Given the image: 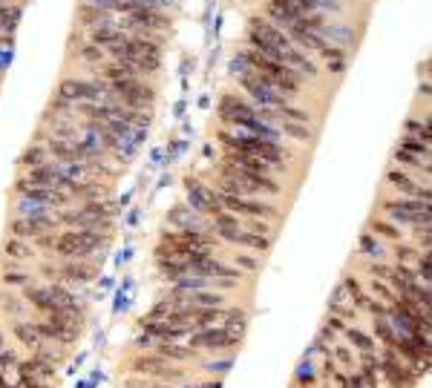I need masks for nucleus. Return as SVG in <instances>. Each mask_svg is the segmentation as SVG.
Here are the masks:
<instances>
[{
    "instance_id": "6ab92c4d",
    "label": "nucleus",
    "mask_w": 432,
    "mask_h": 388,
    "mask_svg": "<svg viewBox=\"0 0 432 388\" xmlns=\"http://www.w3.org/2000/svg\"><path fill=\"white\" fill-rule=\"evenodd\" d=\"M124 38H127V32H121L118 26H93V29H87V41L93 46L104 49V52H110L113 46H118Z\"/></svg>"
},
{
    "instance_id": "1a4fd4ad",
    "label": "nucleus",
    "mask_w": 432,
    "mask_h": 388,
    "mask_svg": "<svg viewBox=\"0 0 432 388\" xmlns=\"http://www.w3.org/2000/svg\"><path fill=\"white\" fill-rule=\"evenodd\" d=\"M98 279V262L96 259H63L58 265V282L66 288H84Z\"/></svg>"
},
{
    "instance_id": "de8ad7c7",
    "label": "nucleus",
    "mask_w": 432,
    "mask_h": 388,
    "mask_svg": "<svg viewBox=\"0 0 432 388\" xmlns=\"http://www.w3.org/2000/svg\"><path fill=\"white\" fill-rule=\"evenodd\" d=\"M366 273L372 276V279H384V282H389V276H392V265H386V262H369L366 265Z\"/></svg>"
},
{
    "instance_id": "72a5a7b5",
    "label": "nucleus",
    "mask_w": 432,
    "mask_h": 388,
    "mask_svg": "<svg viewBox=\"0 0 432 388\" xmlns=\"http://www.w3.org/2000/svg\"><path fill=\"white\" fill-rule=\"evenodd\" d=\"M317 368H314V362H312V357H306L300 365H297V371H294V385L297 388H317Z\"/></svg>"
},
{
    "instance_id": "bf43d9fd",
    "label": "nucleus",
    "mask_w": 432,
    "mask_h": 388,
    "mask_svg": "<svg viewBox=\"0 0 432 388\" xmlns=\"http://www.w3.org/2000/svg\"><path fill=\"white\" fill-rule=\"evenodd\" d=\"M0 348H6V331L0 328Z\"/></svg>"
},
{
    "instance_id": "f257e3e1",
    "label": "nucleus",
    "mask_w": 432,
    "mask_h": 388,
    "mask_svg": "<svg viewBox=\"0 0 432 388\" xmlns=\"http://www.w3.org/2000/svg\"><path fill=\"white\" fill-rule=\"evenodd\" d=\"M220 144L225 150H240V152H251L257 159H262L265 164H271L274 170H285V162L292 159L279 141H271V138H262V135H251V132H242V130H220L216 132Z\"/></svg>"
},
{
    "instance_id": "dca6fc26",
    "label": "nucleus",
    "mask_w": 432,
    "mask_h": 388,
    "mask_svg": "<svg viewBox=\"0 0 432 388\" xmlns=\"http://www.w3.org/2000/svg\"><path fill=\"white\" fill-rule=\"evenodd\" d=\"M9 334L29 351V354H35L41 345H43V340L38 337V331H35V325H32V320H12L9 323Z\"/></svg>"
},
{
    "instance_id": "0eeeda50",
    "label": "nucleus",
    "mask_w": 432,
    "mask_h": 388,
    "mask_svg": "<svg viewBox=\"0 0 432 388\" xmlns=\"http://www.w3.org/2000/svg\"><path fill=\"white\" fill-rule=\"evenodd\" d=\"M220 193V190H216ZM220 201L225 210L242 216V219H277L279 210L274 204H268L259 196H234V193H220Z\"/></svg>"
},
{
    "instance_id": "7ed1b4c3",
    "label": "nucleus",
    "mask_w": 432,
    "mask_h": 388,
    "mask_svg": "<svg viewBox=\"0 0 432 388\" xmlns=\"http://www.w3.org/2000/svg\"><path fill=\"white\" fill-rule=\"evenodd\" d=\"M110 236L101 230H93V227H72V230H63L55 236V248L52 253L58 259H93L101 248H107Z\"/></svg>"
},
{
    "instance_id": "2eb2a0df",
    "label": "nucleus",
    "mask_w": 432,
    "mask_h": 388,
    "mask_svg": "<svg viewBox=\"0 0 432 388\" xmlns=\"http://www.w3.org/2000/svg\"><path fill=\"white\" fill-rule=\"evenodd\" d=\"M153 354H159L168 362H179V365H193L199 357V351H193L187 342H156Z\"/></svg>"
},
{
    "instance_id": "473e14b6",
    "label": "nucleus",
    "mask_w": 432,
    "mask_h": 388,
    "mask_svg": "<svg viewBox=\"0 0 432 388\" xmlns=\"http://www.w3.org/2000/svg\"><path fill=\"white\" fill-rule=\"evenodd\" d=\"M372 325H375V331H372L375 342H381V348H395V342H398V331L389 325V320H386V317H381V320H372Z\"/></svg>"
},
{
    "instance_id": "c03bdc74",
    "label": "nucleus",
    "mask_w": 432,
    "mask_h": 388,
    "mask_svg": "<svg viewBox=\"0 0 432 388\" xmlns=\"http://www.w3.org/2000/svg\"><path fill=\"white\" fill-rule=\"evenodd\" d=\"M418 248L415 245H409V242H395V259H398V265H412L415 259H418Z\"/></svg>"
},
{
    "instance_id": "5701e85b",
    "label": "nucleus",
    "mask_w": 432,
    "mask_h": 388,
    "mask_svg": "<svg viewBox=\"0 0 432 388\" xmlns=\"http://www.w3.org/2000/svg\"><path fill=\"white\" fill-rule=\"evenodd\" d=\"M343 337H346V342H349V348H351L354 354H372V351H378L375 337L366 334V331H360V328H354V325H346Z\"/></svg>"
},
{
    "instance_id": "cd10ccee",
    "label": "nucleus",
    "mask_w": 432,
    "mask_h": 388,
    "mask_svg": "<svg viewBox=\"0 0 432 388\" xmlns=\"http://www.w3.org/2000/svg\"><path fill=\"white\" fill-rule=\"evenodd\" d=\"M81 132V127H76L69 118H52V127L46 130V138H58V141H76Z\"/></svg>"
},
{
    "instance_id": "4468645a",
    "label": "nucleus",
    "mask_w": 432,
    "mask_h": 388,
    "mask_svg": "<svg viewBox=\"0 0 432 388\" xmlns=\"http://www.w3.org/2000/svg\"><path fill=\"white\" fill-rule=\"evenodd\" d=\"M225 164H231V167H240V170H245V173H259V176H274V167L271 164H265L262 159H257V155H251V152H240V150H225V159H222Z\"/></svg>"
},
{
    "instance_id": "3c124183",
    "label": "nucleus",
    "mask_w": 432,
    "mask_h": 388,
    "mask_svg": "<svg viewBox=\"0 0 432 388\" xmlns=\"http://www.w3.org/2000/svg\"><path fill=\"white\" fill-rule=\"evenodd\" d=\"M176 388H222V377H213V379H205V382H185V385H176Z\"/></svg>"
},
{
    "instance_id": "f3484780",
    "label": "nucleus",
    "mask_w": 432,
    "mask_h": 388,
    "mask_svg": "<svg viewBox=\"0 0 432 388\" xmlns=\"http://www.w3.org/2000/svg\"><path fill=\"white\" fill-rule=\"evenodd\" d=\"M15 371H26V374H32V377H38V379H46V382H55L58 379V365H52V362H46L43 357H38V354H29L26 360H21L18 362V368Z\"/></svg>"
},
{
    "instance_id": "ddd939ff",
    "label": "nucleus",
    "mask_w": 432,
    "mask_h": 388,
    "mask_svg": "<svg viewBox=\"0 0 432 388\" xmlns=\"http://www.w3.org/2000/svg\"><path fill=\"white\" fill-rule=\"evenodd\" d=\"M165 219H168L170 230H210L207 221L199 213H193L187 204H173Z\"/></svg>"
},
{
    "instance_id": "58836bf2",
    "label": "nucleus",
    "mask_w": 432,
    "mask_h": 388,
    "mask_svg": "<svg viewBox=\"0 0 432 388\" xmlns=\"http://www.w3.org/2000/svg\"><path fill=\"white\" fill-rule=\"evenodd\" d=\"M279 135H288V138H297V141H312V130L306 124H297V121H279L277 124Z\"/></svg>"
},
{
    "instance_id": "a211bd4d",
    "label": "nucleus",
    "mask_w": 432,
    "mask_h": 388,
    "mask_svg": "<svg viewBox=\"0 0 432 388\" xmlns=\"http://www.w3.org/2000/svg\"><path fill=\"white\" fill-rule=\"evenodd\" d=\"M35 282V273L32 271H24L21 268V262H12V259H6V265L0 268V285L4 288H26V285H32Z\"/></svg>"
},
{
    "instance_id": "39448f33",
    "label": "nucleus",
    "mask_w": 432,
    "mask_h": 388,
    "mask_svg": "<svg viewBox=\"0 0 432 388\" xmlns=\"http://www.w3.org/2000/svg\"><path fill=\"white\" fill-rule=\"evenodd\" d=\"M240 90H242V95L254 104V107H268V110H282L285 104H292L282 93H277L262 75H257L251 66L245 69V72H240Z\"/></svg>"
},
{
    "instance_id": "b1692460",
    "label": "nucleus",
    "mask_w": 432,
    "mask_h": 388,
    "mask_svg": "<svg viewBox=\"0 0 432 388\" xmlns=\"http://www.w3.org/2000/svg\"><path fill=\"white\" fill-rule=\"evenodd\" d=\"M317 55H320L323 66H326V69H329L331 75H340V72L346 69V58H349V55H346V49H343V46L326 43V46H323V49H320Z\"/></svg>"
},
{
    "instance_id": "aec40b11",
    "label": "nucleus",
    "mask_w": 432,
    "mask_h": 388,
    "mask_svg": "<svg viewBox=\"0 0 432 388\" xmlns=\"http://www.w3.org/2000/svg\"><path fill=\"white\" fill-rule=\"evenodd\" d=\"M78 23L84 29H93V26H115V15L107 12V9H98L93 4H81L78 9Z\"/></svg>"
},
{
    "instance_id": "7c9ffc66",
    "label": "nucleus",
    "mask_w": 432,
    "mask_h": 388,
    "mask_svg": "<svg viewBox=\"0 0 432 388\" xmlns=\"http://www.w3.org/2000/svg\"><path fill=\"white\" fill-rule=\"evenodd\" d=\"M360 253H364V256H369V259H375V262H384V259H386V248H384V239L372 236V233L366 230L364 236H360Z\"/></svg>"
},
{
    "instance_id": "864d4df0",
    "label": "nucleus",
    "mask_w": 432,
    "mask_h": 388,
    "mask_svg": "<svg viewBox=\"0 0 432 388\" xmlns=\"http://www.w3.org/2000/svg\"><path fill=\"white\" fill-rule=\"evenodd\" d=\"M326 328H331L334 334H343V331H346V323H343L340 317H334V314H329V317H326Z\"/></svg>"
},
{
    "instance_id": "09e8293b",
    "label": "nucleus",
    "mask_w": 432,
    "mask_h": 388,
    "mask_svg": "<svg viewBox=\"0 0 432 388\" xmlns=\"http://www.w3.org/2000/svg\"><path fill=\"white\" fill-rule=\"evenodd\" d=\"M242 227L251 233H259V236H274V227L265 219H248V221H242Z\"/></svg>"
},
{
    "instance_id": "13d9d810",
    "label": "nucleus",
    "mask_w": 432,
    "mask_h": 388,
    "mask_svg": "<svg viewBox=\"0 0 432 388\" xmlns=\"http://www.w3.org/2000/svg\"><path fill=\"white\" fill-rule=\"evenodd\" d=\"M418 93H421L423 98H429V78H423V81H421V87H418Z\"/></svg>"
},
{
    "instance_id": "c9c22d12",
    "label": "nucleus",
    "mask_w": 432,
    "mask_h": 388,
    "mask_svg": "<svg viewBox=\"0 0 432 388\" xmlns=\"http://www.w3.org/2000/svg\"><path fill=\"white\" fill-rule=\"evenodd\" d=\"M398 150L412 152V155H418V159H429L432 144H426V141H421V138H412V135H403V138L398 141Z\"/></svg>"
},
{
    "instance_id": "f704fd0d",
    "label": "nucleus",
    "mask_w": 432,
    "mask_h": 388,
    "mask_svg": "<svg viewBox=\"0 0 432 388\" xmlns=\"http://www.w3.org/2000/svg\"><path fill=\"white\" fill-rule=\"evenodd\" d=\"M403 135H412V138H421L426 144H432V127H429V118H406L403 121Z\"/></svg>"
},
{
    "instance_id": "052dcab7",
    "label": "nucleus",
    "mask_w": 432,
    "mask_h": 388,
    "mask_svg": "<svg viewBox=\"0 0 432 388\" xmlns=\"http://www.w3.org/2000/svg\"><path fill=\"white\" fill-rule=\"evenodd\" d=\"M0 32H6V26H4V21H0Z\"/></svg>"
},
{
    "instance_id": "6e6d98bb",
    "label": "nucleus",
    "mask_w": 432,
    "mask_h": 388,
    "mask_svg": "<svg viewBox=\"0 0 432 388\" xmlns=\"http://www.w3.org/2000/svg\"><path fill=\"white\" fill-rule=\"evenodd\" d=\"M84 4H93V6H98V9H107V12H113L115 0H84Z\"/></svg>"
},
{
    "instance_id": "9d476101",
    "label": "nucleus",
    "mask_w": 432,
    "mask_h": 388,
    "mask_svg": "<svg viewBox=\"0 0 432 388\" xmlns=\"http://www.w3.org/2000/svg\"><path fill=\"white\" fill-rule=\"evenodd\" d=\"M61 224L55 219V213L49 216H15L9 221V236H18V239H38L43 233H58Z\"/></svg>"
},
{
    "instance_id": "f03ea898",
    "label": "nucleus",
    "mask_w": 432,
    "mask_h": 388,
    "mask_svg": "<svg viewBox=\"0 0 432 388\" xmlns=\"http://www.w3.org/2000/svg\"><path fill=\"white\" fill-rule=\"evenodd\" d=\"M240 55L245 58V63H248L257 75H262L265 81H268L277 93H282L285 98H294V95L303 93V75H300L297 69H292L288 63L262 58V55H257L254 49H245V52H240Z\"/></svg>"
},
{
    "instance_id": "412c9836",
    "label": "nucleus",
    "mask_w": 432,
    "mask_h": 388,
    "mask_svg": "<svg viewBox=\"0 0 432 388\" xmlns=\"http://www.w3.org/2000/svg\"><path fill=\"white\" fill-rule=\"evenodd\" d=\"M4 256L12 259V262H29L38 256V248L29 242V239H18V236H9L4 242Z\"/></svg>"
},
{
    "instance_id": "a878e982",
    "label": "nucleus",
    "mask_w": 432,
    "mask_h": 388,
    "mask_svg": "<svg viewBox=\"0 0 432 388\" xmlns=\"http://www.w3.org/2000/svg\"><path fill=\"white\" fill-rule=\"evenodd\" d=\"M369 233L378 236V239H386V242H403V230L395 221H389V219H372L369 221Z\"/></svg>"
},
{
    "instance_id": "bb28decb",
    "label": "nucleus",
    "mask_w": 432,
    "mask_h": 388,
    "mask_svg": "<svg viewBox=\"0 0 432 388\" xmlns=\"http://www.w3.org/2000/svg\"><path fill=\"white\" fill-rule=\"evenodd\" d=\"M386 184H392L401 196H415V190H418V182H415L409 173H403L401 167L386 170Z\"/></svg>"
},
{
    "instance_id": "4c0bfd02",
    "label": "nucleus",
    "mask_w": 432,
    "mask_h": 388,
    "mask_svg": "<svg viewBox=\"0 0 432 388\" xmlns=\"http://www.w3.org/2000/svg\"><path fill=\"white\" fill-rule=\"evenodd\" d=\"M331 360L337 362V368H343V371H351V368H354V362H357V354H354L349 345H340V342H334V345H331Z\"/></svg>"
},
{
    "instance_id": "680f3d73",
    "label": "nucleus",
    "mask_w": 432,
    "mask_h": 388,
    "mask_svg": "<svg viewBox=\"0 0 432 388\" xmlns=\"http://www.w3.org/2000/svg\"><path fill=\"white\" fill-rule=\"evenodd\" d=\"M292 388H297V385H292Z\"/></svg>"
},
{
    "instance_id": "6e6552de",
    "label": "nucleus",
    "mask_w": 432,
    "mask_h": 388,
    "mask_svg": "<svg viewBox=\"0 0 432 388\" xmlns=\"http://www.w3.org/2000/svg\"><path fill=\"white\" fill-rule=\"evenodd\" d=\"M185 190H187V207L199 216H216V213H222V201H220V193H216L213 187L202 184L199 179H185Z\"/></svg>"
},
{
    "instance_id": "20e7f679",
    "label": "nucleus",
    "mask_w": 432,
    "mask_h": 388,
    "mask_svg": "<svg viewBox=\"0 0 432 388\" xmlns=\"http://www.w3.org/2000/svg\"><path fill=\"white\" fill-rule=\"evenodd\" d=\"M245 334L234 331V328H225V325H210V328H202V331H193L185 342L193 348V351H222V354H231L242 345Z\"/></svg>"
},
{
    "instance_id": "37998d69",
    "label": "nucleus",
    "mask_w": 432,
    "mask_h": 388,
    "mask_svg": "<svg viewBox=\"0 0 432 388\" xmlns=\"http://www.w3.org/2000/svg\"><path fill=\"white\" fill-rule=\"evenodd\" d=\"M412 268H415V273H418V279H421L423 285H429V282H432V262H429V251H421V253H418V259L412 262Z\"/></svg>"
},
{
    "instance_id": "49530a36",
    "label": "nucleus",
    "mask_w": 432,
    "mask_h": 388,
    "mask_svg": "<svg viewBox=\"0 0 432 388\" xmlns=\"http://www.w3.org/2000/svg\"><path fill=\"white\" fill-rule=\"evenodd\" d=\"M21 362V354L15 348H0V374H6V371H15Z\"/></svg>"
},
{
    "instance_id": "4d7b16f0",
    "label": "nucleus",
    "mask_w": 432,
    "mask_h": 388,
    "mask_svg": "<svg viewBox=\"0 0 432 388\" xmlns=\"http://www.w3.org/2000/svg\"><path fill=\"white\" fill-rule=\"evenodd\" d=\"M0 388H21L15 379H6V374H0Z\"/></svg>"
},
{
    "instance_id": "603ef678",
    "label": "nucleus",
    "mask_w": 432,
    "mask_h": 388,
    "mask_svg": "<svg viewBox=\"0 0 432 388\" xmlns=\"http://www.w3.org/2000/svg\"><path fill=\"white\" fill-rule=\"evenodd\" d=\"M133 345H135L138 351H153V345H156V340H153L150 334H144V331H141V334L135 337V342H133Z\"/></svg>"
},
{
    "instance_id": "c756f323",
    "label": "nucleus",
    "mask_w": 432,
    "mask_h": 388,
    "mask_svg": "<svg viewBox=\"0 0 432 388\" xmlns=\"http://www.w3.org/2000/svg\"><path fill=\"white\" fill-rule=\"evenodd\" d=\"M392 159H395V164L401 167H412V170H421L423 173V179L429 182V173H432V167H429V159H418V155H412V152H403V150H398L395 147V152H392Z\"/></svg>"
},
{
    "instance_id": "4be33fe9",
    "label": "nucleus",
    "mask_w": 432,
    "mask_h": 388,
    "mask_svg": "<svg viewBox=\"0 0 432 388\" xmlns=\"http://www.w3.org/2000/svg\"><path fill=\"white\" fill-rule=\"evenodd\" d=\"M343 290H346V296H349V305H354L357 310H366V305H369V290L364 288V282H360L354 273H349V276H343Z\"/></svg>"
},
{
    "instance_id": "f8f14e48",
    "label": "nucleus",
    "mask_w": 432,
    "mask_h": 388,
    "mask_svg": "<svg viewBox=\"0 0 432 388\" xmlns=\"http://www.w3.org/2000/svg\"><path fill=\"white\" fill-rule=\"evenodd\" d=\"M141 331L144 334H150L156 342H185L193 331L187 325H170L165 320H138Z\"/></svg>"
},
{
    "instance_id": "e433bc0d",
    "label": "nucleus",
    "mask_w": 432,
    "mask_h": 388,
    "mask_svg": "<svg viewBox=\"0 0 432 388\" xmlns=\"http://www.w3.org/2000/svg\"><path fill=\"white\" fill-rule=\"evenodd\" d=\"M78 58L84 61V63H90V66H101L104 61H107V52L104 49H98V46H93L90 41H81V46H78Z\"/></svg>"
},
{
    "instance_id": "8fccbe9b",
    "label": "nucleus",
    "mask_w": 432,
    "mask_h": 388,
    "mask_svg": "<svg viewBox=\"0 0 432 388\" xmlns=\"http://www.w3.org/2000/svg\"><path fill=\"white\" fill-rule=\"evenodd\" d=\"M366 314L372 317V320H381V317H386V302H381V299H369V305H366Z\"/></svg>"
},
{
    "instance_id": "2f4dec72",
    "label": "nucleus",
    "mask_w": 432,
    "mask_h": 388,
    "mask_svg": "<svg viewBox=\"0 0 432 388\" xmlns=\"http://www.w3.org/2000/svg\"><path fill=\"white\" fill-rule=\"evenodd\" d=\"M220 325H225V328H234V331H240V334H245L248 331V310L245 308H225L222 310V323Z\"/></svg>"
},
{
    "instance_id": "423d86ee",
    "label": "nucleus",
    "mask_w": 432,
    "mask_h": 388,
    "mask_svg": "<svg viewBox=\"0 0 432 388\" xmlns=\"http://www.w3.org/2000/svg\"><path fill=\"white\" fill-rule=\"evenodd\" d=\"M378 371H381V382H386L389 388H415V382H418L395 348L378 351Z\"/></svg>"
},
{
    "instance_id": "c85d7f7f",
    "label": "nucleus",
    "mask_w": 432,
    "mask_h": 388,
    "mask_svg": "<svg viewBox=\"0 0 432 388\" xmlns=\"http://www.w3.org/2000/svg\"><path fill=\"white\" fill-rule=\"evenodd\" d=\"M320 35L326 38V43H334V46H343V49L354 41V32H351L349 26H337V23H329V21H326V26L320 29Z\"/></svg>"
},
{
    "instance_id": "a19ab883",
    "label": "nucleus",
    "mask_w": 432,
    "mask_h": 388,
    "mask_svg": "<svg viewBox=\"0 0 432 388\" xmlns=\"http://www.w3.org/2000/svg\"><path fill=\"white\" fill-rule=\"evenodd\" d=\"M237 271H242V273H257L259 268H262V262H259V256L257 253H242V251H237L234 253V262H231Z\"/></svg>"
},
{
    "instance_id": "79ce46f5",
    "label": "nucleus",
    "mask_w": 432,
    "mask_h": 388,
    "mask_svg": "<svg viewBox=\"0 0 432 388\" xmlns=\"http://www.w3.org/2000/svg\"><path fill=\"white\" fill-rule=\"evenodd\" d=\"M366 288H369V296H375V299H381V302H386V305H392V302H395V290L389 288V282H384V279H372Z\"/></svg>"
},
{
    "instance_id": "a18cd8bd",
    "label": "nucleus",
    "mask_w": 432,
    "mask_h": 388,
    "mask_svg": "<svg viewBox=\"0 0 432 388\" xmlns=\"http://www.w3.org/2000/svg\"><path fill=\"white\" fill-rule=\"evenodd\" d=\"M205 371H210V374H216V377H222V374H228L231 371V365H234V357H225V360H205V362H199Z\"/></svg>"
},
{
    "instance_id": "5fc2aeb1",
    "label": "nucleus",
    "mask_w": 432,
    "mask_h": 388,
    "mask_svg": "<svg viewBox=\"0 0 432 388\" xmlns=\"http://www.w3.org/2000/svg\"><path fill=\"white\" fill-rule=\"evenodd\" d=\"M317 340H320V342H329V345H334V342H337V334H334L331 328H326V325H323V328H320V334H317Z\"/></svg>"
},
{
    "instance_id": "9b49d317",
    "label": "nucleus",
    "mask_w": 432,
    "mask_h": 388,
    "mask_svg": "<svg viewBox=\"0 0 432 388\" xmlns=\"http://www.w3.org/2000/svg\"><path fill=\"white\" fill-rule=\"evenodd\" d=\"M15 196L18 199H29V201H38V204H46L52 207L55 213L58 210H66L72 204V199L61 190H52V187H32V184H24V182H15Z\"/></svg>"
},
{
    "instance_id": "ea45409f",
    "label": "nucleus",
    "mask_w": 432,
    "mask_h": 388,
    "mask_svg": "<svg viewBox=\"0 0 432 388\" xmlns=\"http://www.w3.org/2000/svg\"><path fill=\"white\" fill-rule=\"evenodd\" d=\"M49 213H55V210L46 204H38L29 199H15V216H49Z\"/></svg>"
},
{
    "instance_id": "393cba45",
    "label": "nucleus",
    "mask_w": 432,
    "mask_h": 388,
    "mask_svg": "<svg viewBox=\"0 0 432 388\" xmlns=\"http://www.w3.org/2000/svg\"><path fill=\"white\" fill-rule=\"evenodd\" d=\"M46 162H49V152H46V147H43V144H38V141H32V144L24 150V155H21L18 167H21V173H24V170H35V167H43Z\"/></svg>"
}]
</instances>
